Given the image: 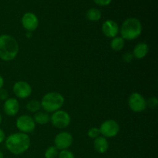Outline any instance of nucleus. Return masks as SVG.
Returning a JSON list of instances; mask_svg holds the SVG:
<instances>
[{
	"mask_svg": "<svg viewBox=\"0 0 158 158\" xmlns=\"http://www.w3.org/2000/svg\"><path fill=\"white\" fill-rule=\"evenodd\" d=\"M6 147L12 154L19 155L29 148L30 137L24 133H14L6 138Z\"/></svg>",
	"mask_w": 158,
	"mask_h": 158,
	"instance_id": "f257e3e1",
	"label": "nucleus"
},
{
	"mask_svg": "<svg viewBox=\"0 0 158 158\" xmlns=\"http://www.w3.org/2000/svg\"><path fill=\"white\" fill-rule=\"evenodd\" d=\"M19 46L15 38L9 35H0V59L3 61H12L17 56Z\"/></svg>",
	"mask_w": 158,
	"mask_h": 158,
	"instance_id": "f03ea898",
	"label": "nucleus"
},
{
	"mask_svg": "<svg viewBox=\"0 0 158 158\" xmlns=\"http://www.w3.org/2000/svg\"><path fill=\"white\" fill-rule=\"evenodd\" d=\"M142 24L137 18H128L125 20L120 28V35L123 40H134L138 38L142 32Z\"/></svg>",
	"mask_w": 158,
	"mask_h": 158,
	"instance_id": "7ed1b4c3",
	"label": "nucleus"
},
{
	"mask_svg": "<svg viewBox=\"0 0 158 158\" xmlns=\"http://www.w3.org/2000/svg\"><path fill=\"white\" fill-rule=\"evenodd\" d=\"M64 97L58 92H49L45 94L41 100V108L46 113H54L60 110L64 104Z\"/></svg>",
	"mask_w": 158,
	"mask_h": 158,
	"instance_id": "20e7f679",
	"label": "nucleus"
},
{
	"mask_svg": "<svg viewBox=\"0 0 158 158\" xmlns=\"http://www.w3.org/2000/svg\"><path fill=\"white\" fill-rule=\"evenodd\" d=\"M50 121L56 128L64 129L70 124L71 117L67 112L59 110L50 116Z\"/></svg>",
	"mask_w": 158,
	"mask_h": 158,
	"instance_id": "39448f33",
	"label": "nucleus"
},
{
	"mask_svg": "<svg viewBox=\"0 0 158 158\" xmlns=\"http://www.w3.org/2000/svg\"><path fill=\"white\" fill-rule=\"evenodd\" d=\"M100 134L106 138L116 137L120 131V125L116 120H107L103 121L100 127Z\"/></svg>",
	"mask_w": 158,
	"mask_h": 158,
	"instance_id": "423d86ee",
	"label": "nucleus"
},
{
	"mask_svg": "<svg viewBox=\"0 0 158 158\" xmlns=\"http://www.w3.org/2000/svg\"><path fill=\"white\" fill-rule=\"evenodd\" d=\"M128 105L131 110L135 113L143 112L147 108L146 100L138 93H133L130 95L128 98Z\"/></svg>",
	"mask_w": 158,
	"mask_h": 158,
	"instance_id": "0eeeda50",
	"label": "nucleus"
},
{
	"mask_svg": "<svg viewBox=\"0 0 158 158\" xmlns=\"http://www.w3.org/2000/svg\"><path fill=\"white\" fill-rule=\"evenodd\" d=\"M16 127L21 133L27 134L33 132L35 128V123L30 116L22 115L17 118Z\"/></svg>",
	"mask_w": 158,
	"mask_h": 158,
	"instance_id": "6e6552de",
	"label": "nucleus"
},
{
	"mask_svg": "<svg viewBox=\"0 0 158 158\" xmlns=\"http://www.w3.org/2000/svg\"><path fill=\"white\" fill-rule=\"evenodd\" d=\"M73 138L70 133L63 131L57 134L54 139L55 147L58 150H67L72 145Z\"/></svg>",
	"mask_w": 158,
	"mask_h": 158,
	"instance_id": "1a4fd4ad",
	"label": "nucleus"
},
{
	"mask_svg": "<svg viewBox=\"0 0 158 158\" xmlns=\"http://www.w3.org/2000/svg\"><path fill=\"white\" fill-rule=\"evenodd\" d=\"M14 94L19 99H26L32 94V89L30 84L26 81H18L12 87Z\"/></svg>",
	"mask_w": 158,
	"mask_h": 158,
	"instance_id": "9d476101",
	"label": "nucleus"
},
{
	"mask_svg": "<svg viewBox=\"0 0 158 158\" xmlns=\"http://www.w3.org/2000/svg\"><path fill=\"white\" fill-rule=\"evenodd\" d=\"M23 27L27 32H33L38 28L39 19L36 15L32 12H26L22 18Z\"/></svg>",
	"mask_w": 158,
	"mask_h": 158,
	"instance_id": "9b49d317",
	"label": "nucleus"
},
{
	"mask_svg": "<svg viewBox=\"0 0 158 158\" xmlns=\"http://www.w3.org/2000/svg\"><path fill=\"white\" fill-rule=\"evenodd\" d=\"M120 31L118 24L114 20H106L102 26V32L107 38H114L117 35Z\"/></svg>",
	"mask_w": 158,
	"mask_h": 158,
	"instance_id": "f8f14e48",
	"label": "nucleus"
},
{
	"mask_svg": "<svg viewBox=\"0 0 158 158\" xmlns=\"http://www.w3.org/2000/svg\"><path fill=\"white\" fill-rule=\"evenodd\" d=\"M4 112L6 115L9 117H13L15 116L19 112V101L15 98H8L5 101L4 106H3Z\"/></svg>",
	"mask_w": 158,
	"mask_h": 158,
	"instance_id": "ddd939ff",
	"label": "nucleus"
},
{
	"mask_svg": "<svg viewBox=\"0 0 158 158\" xmlns=\"http://www.w3.org/2000/svg\"><path fill=\"white\" fill-rule=\"evenodd\" d=\"M94 147L97 152L100 154H104L109 149V143L106 137L103 136H99L98 137L94 139Z\"/></svg>",
	"mask_w": 158,
	"mask_h": 158,
	"instance_id": "4468645a",
	"label": "nucleus"
},
{
	"mask_svg": "<svg viewBox=\"0 0 158 158\" xmlns=\"http://www.w3.org/2000/svg\"><path fill=\"white\" fill-rule=\"evenodd\" d=\"M148 51H149L148 45L147 43L141 42V43H139L136 45L132 53L134 57H135L136 59L141 60V59L144 58L148 55Z\"/></svg>",
	"mask_w": 158,
	"mask_h": 158,
	"instance_id": "2eb2a0df",
	"label": "nucleus"
},
{
	"mask_svg": "<svg viewBox=\"0 0 158 158\" xmlns=\"http://www.w3.org/2000/svg\"><path fill=\"white\" fill-rule=\"evenodd\" d=\"M33 120L35 124L38 123L40 125H45L50 121V116L48 113L43 112V111H38L35 113L33 117Z\"/></svg>",
	"mask_w": 158,
	"mask_h": 158,
	"instance_id": "dca6fc26",
	"label": "nucleus"
},
{
	"mask_svg": "<svg viewBox=\"0 0 158 158\" xmlns=\"http://www.w3.org/2000/svg\"><path fill=\"white\" fill-rule=\"evenodd\" d=\"M86 16L87 18V19L89 20V21L97 22L99 21L101 19L102 13L100 12V10H99L98 9L92 8V9H89V10H87Z\"/></svg>",
	"mask_w": 158,
	"mask_h": 158,
	"instance_id": "f3484780",
	"label": "nucleus"
},
{
	"mask_svg": "<svg viewBox=\"0 0 158 158\" xmlns=\"http://www.w3.org/2000/svg\"><path fill=\"white\" fill-rule=\"evenodd\" d=\"M125 41L121 36H116L110 42V47L114 51H120L124 47Z\"/></svg>",
	"mask_w": 158,
	"mask_h": 158,
	"instance_id": "a211bd4d",
	"label": "nucleus"
},
{
	"mask_svg": "<svg viewBox=\"0 0 158 158\" xmlns=\"http://www.w3.org/2000/svg\"><path fill=\"white\" fill-rule=\"evenodd\" d=\"M26 109L32 113H37L41 109V103L37 100H32L26 104Z\"/></svg>",
	"mask_w": 158,
	"mask_h": 158,
	"instance_id": "6ab92c4d",
	"label": "nucleus"
},
{
	"mask_svg": "<svg viewBox=\"0 0 158 158\" xmlns=\"http://www.w3.org/2000/svg\"><path fill=\"white\" fill-rule=\"evenodd\" d=\"M59 150L55 146H50L45 151V158H56L58 157Z\"/></svg>",
	"mask_w": 158,
	"mask_h": 158,
	"instance_id": "aec40b11",
	"label": "nucleus"
},
{
	"mask_svg": "<svg viewBox=\"0 0 158 158\" xmlns=\"http://www.w3.org/2000/svg\"><path fill=\"white\" fill-rule=\"evenodd\" d=\"M88 137H90V138L95 139L97 137H98L100 135V129L97 127H91L90 129H89L87 133Z\"/></svg>",
	"mask_w": 158,
	"mask_h": 158,
	"instance_id": "412c9836",
	"label": "nucleus"
},
{
	"mask_svg": "<svg viewBox=\"0 0 158 158\" xmlns=\"http://www.w3.org/2000/svg\"><path fill=\"white\" fill-rule=\"evenodd\" d=\"M58 158H75L73 153L69 150H62L58 154Z\"/></svg>",
	"mask_w": 158,
	"mask_h": 158,
	"instance_id": "4be33fe9",
	"label": "nucleus"
},
{
	"mask_svg": "<svg viewBox=\"0 0 158 158\" xmlns=\"http://www.w3.org/2000/svg\"><path fill=\"white\" fill-rule=\"evenodd\" d=\"M146 103H147V106H149L150 108L154 109V108H156L157 106V104H158L157 99L155 97H150L148 100H146Z\"/></svg>",
	"mask_w": 158,
	"mask_h": 158,
	"instance_id": "5701e85b",
	"label": "nucleus"
},
{
	"mask_svg": "<svg viewBox=\"0 0 158 158\" xmlns=\"http://www.w3.org/2000/svg\"><path fill=\"white\" fill-rule=\"evenodd\" d=\"M8 97H9V93H8V91L5 89H0V100L6 101L8 99Z\"/></svg>",
	"mask_w": 158,
	"mask_h": 158,
	"instance_id": "b1692460",
	"label": "nucleus"
},
{
	"mask_svg": "<svg viewBox=\"0 0 158 158\" xmlns=\"http://www.w3.org/2000/svg\"><path fill=\"white\" fill-rule=\"evenodd\" d=\"M111 1H112V0H94V2L96 4L100 6H108V5L111 2Z\"/></svg>",
	"mask_w": 158,
	"mask_h": 158,
	"instance_id": "393cba45",
	"label": "nucleus"
},
{
	"mask_svg": "<svg viewBox=\"0 0 158 158\" xmlns=\"http://www.w3.org/2000/svg\"><path fill=\"white\" fill-rule=\"evenodd\" d=\"M123 59L126 63H131L133 59H134V56H133V53H131V52H127V53L123 55Z\"/></svg>",
	"mask_w": 158,
	"mask_h": 158,
	"instance_id": "a878e982",
	"label": "nucleus"
},
{
	"mask_svg": "<svg viewBox=\"0 0 158 158\" xmlns=\"http://www.w3.org/2000/svg\"><path fill=\"white\" fill-rule=\"evenodd\" d=\"M5 139H6V134H5L4 131L0 128V143H2Z\"/></svg>",
	"mask_w": 158,
	"mask_h": 158,
	"instance_id": "bb28decb",
	"label": "nucleus"
},
{
	"mask_svg": "<svg viewBox=\"0 0 158 158\" xmlns=\"http://www.w3.org/2000/svg\"><path fill=\"white\" fill-rule=\"evenodd\" d=\"M3 86H4V79L0 75V89H2Z\"/></svg>",
	"mask_w": 158,
	"mask_h": 158,
	"instance_id": "cd10ccee",
	"label": "nucleus"
},
{
	"mask_svg": "<svg viewBox=\"0 0 158 158\" xmlns=\"http://www.w3.org/2000/svg\"><path fill=\"white\" fill-rule=\"evenodd\" d=\"M31 35H32L31 32H27V33H26V37H27V38H30Z\"/></svg>",
	"mask_w": 158,
	"mask_h": 158,
	"instance_id": "c85d7f7f",
	"label": "nucleus"
},
{
	"mask_svg": "<svg viewBox=\"0 0 158 158\" xmlns=\"http://www.w3.org/2000/svg\"><path fill=\"white\" fill-rule=\"evenodd\" d=\"M0 158H4V154L1 151H0Z\"/></svg>",
	"mask_w": 158,
	"mask_h": 158,
	"instance_id": "c756f323",
	"label": "nucleus"
},
{
	"mask_svg": "<svg viewBox=\"0 0 158 158\" xmlns=\"http://www.w3.org/2000/svg\"><path fill=\"white\" fill-rule=\"evenodd\" d=\"M2 116H1V114H0V124H1V123H2Z\"/></svg>",
	"mask_w": 158,
	"mask_h": 158,
	"instance_id": "7c9ffc66",
	"label": "nucleus"
}]
</instances>
